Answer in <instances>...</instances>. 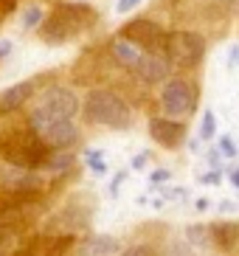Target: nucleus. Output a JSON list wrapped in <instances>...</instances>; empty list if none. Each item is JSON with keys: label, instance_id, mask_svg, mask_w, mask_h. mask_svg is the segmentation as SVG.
I'll return each instance as SVG.
<instances>
[{"label": "nucleus", "instance_id": "obj_1", "mask_svg": "<svg viewBox=\"0 0 239 256\" xmlns=\"http://www.w3.org/2000/svg\"><path fill=\"white\" fill-rule=\"evenodd\" d=\"M51 146L34 132V130H12L0 136V155L3 160L20 166V169H37L45 166V160L51 158Z\"/></svg>", "mask_w": 239, "mask_h": 256}, {"label": "nucleus", "instance_id": "obj_2", "mask_svg": "<svg viewBox=\"0 0 239 256\" xmlns=\"http://www.w3.org/2000/svg\"><path fill=\"white\" fill-rule=\"evenodd\" d=\"M84 118L90 124H102V127H110V130H127L132 124V113H130L127 102L112 90H90L88 98H84Z\"/></svg>", "mask_w": 239, "mask_h": 256}, {"label": "nucleus", "instance_id": "obj_3", "mask_svg": "<svg viewBox=\"0 0 239 256\" xmlns=\"http://www.w3.org/2000/svg\"><path fill=\"white\" fill-rule=\"evenodd\" d=\"M96 23V12L88 3H62L54 8V14L45 20L42 26V37L45 42H65L74 34L90 28Z\"/></svg>", "mask_w": 239, "mask_h": 256}, {"label": "nucleus", "instance_id": "obj_4", "mask_svg": "<svg viewBox=\"0 0 239 256\" xmlns=\"http://www.w3.org/2000/svg\"><path fill=\"white\" fill-rule=\"evenodd\" d=\"M166 54H169L172 65H178V68H197L202 62V56H206V37L188 28L172 31Z\"/></svg>", "mask_w": 239, "mask_h": 256}, {"label": "nucleus", "instance_id": "obj_5", "mask_svg": "<svg viewBox=\"0 0 239 256\" xmlns=\"http://www.w3.org/2000/svg\"><path fill=\"white\" fill-rule=\"evenodd\" d=\"M160 107L169 118H186L197 107V88L188 79H169L160 90Z\"/></svg>", "mask_w": 239, "mask_h": 256}, {"label": "nucleus", "instance_id": "obj_6", "mask_svg": "<svg viewBox=\"0 0 239 256\" xmlns=\"http://www.w3.org/2000/svg\"><path fill=\"white\" fill-rule=\"evenodd\" d=\"M31 130L42 138L51 150H68L70 144H76V124L74 118H42V116L31 113Z\"/></svg>", "mask_w": 239, "mask_h": 256}, {"label": "nucleus", "instance_id": "obj_7", "mask_svg": "<svg viewBox=\"0 0 239 256\" xmlns=\"http://www.w3.org/2000/svg\"><path fill=\"white\" fill-rule=\"evenodd\" d=\"M34 113L42 116V118H74L79 113V98L68 88H51L42 96V102L37 104Z\"/></svg>", "mask_w": 239, "mask_h": 256}, {"label": "nucleus", "instance_id": "obj_8", "mask_svg": "<svg viewBox=\"0 0 239 256\" xmlns=\"http://www.w3.org/2000/svg\"><path fill=\"white\" fill-rule=\"evenodd\" d=\"M121 31H124V37H127V40L138 42L144 51H164L166 54L169 34H166L158 23H152V20H144V17H141V20H130Z\"/></svg>", "mask_w": 239, "mask_h": 256}, {"label": "nucleus", "instance_id": "obj_9", "mask_svg": "<svg viewBox=\"0 0 239 256\" xmlns=\"http://www.w3.org/2000/svg\"><path fill=\"white\" fill-rule=\"evenodd\" d=\"M132 70L141 82L155 84V82H164L166 76L172 74V60H169V54H164V51H150V54H144L141 62H138Z\"/></svg>", "mask_w": 239, "mask_h": 256}, {"label": "nucleus", "instance_id": "obj_10", "mask_svg": "<svg viewBox=\"0 0 239 256\" xmlns=\"http://www.w3.org/2000/svg\"><path fill=\"white\" fill-rule=\"evenodd\" d=\"M150 136L155 138V144H160L166 150H178L183 138H186V124H180L174 118H152Z\"/></svg>", "mask_w": 239, "mask_h": 256}, {"label": "nucleus", "instance_id": "obj_11", "mask_svg": "<svg viewBox=\"0 0 239 256\" xmlns=\"http://www.w3.org/2000/svg\"><path fill=\"white\" fill-rule=\"evenodd\" d=\"M110 54H112V60L118 62V65H124V68H135V65L141 62V56H144V48L121 34V37H116L110 42Z\"/></svg>", "mask_w": 239, "mask_h": 256}, {"label": "nucleus", "instance_id": "obj_12", "mask_svg": "<svg viewBox=\"0 0 239 256\" xmlns=\"http://www.w3.org/2000/svg\"><path fill=\"white\" fill-rule=\"evenodd\" d=\"M211 242L220 250H231L239 242V226L236 222H211Z\"/></svg>", "mask_w": 239, "mask_h": 256}, {"label": "nucleus", "instance_id": "obj_13", "mask_svg": "<svg viewBox=\"0 0 239 256\" xmlns=\"http://www.w3.org/2000/svg\"><path fill=\"white\" fill-rule=\"evenodd\" d=\"M31 90H34L31 82H20V84H14V88H8V90L0 96V113H12L14 107H20L22 102L31 96Z\"/></svg>", "mask_w": 239, "mask_h": 256}, {"label": "nucleus", "instance_id": "obj_14", "mask_svg": "<svg viewBox=\"0 0 239 256\" xmlns=\"http://www.w3.org/2000/svg\"><path fill=\"white\" fill-rule=\"evenodd\" d=\"M118 250V240L112 236H90L82 245V256H112Z\"/></svg>", "mask_w": 239, "mask_h": 256}, {"label": "nucleus", "instance_id": "obj_15", "mask_svg": "<svg viewBox=\"0 0 239 256\" xmlns=\"http://www.w3.org/2000/svg\"><path fill=\"white\" fill-rule=\"evenodd\" d=\"M70 245H74V236H54L48 240V248H42V256H65Z\"/></svg>", "mask_w": 239, "mask_h": 256}, {"label": "nucleus", "instance_id": "obj_16", "mask_svg": "<svg viewBox=\"0 0 239 256\" xmlns=\"http://www.w3.org/2000/svg\"><path fill=\"white\" fill-rule=\"evenodd\" d=\"M214 132H217V118H214L211 110H206V113H202V121H200V138L202 141H211Z\"/></svg>", "mask_w": 239, "mask_h": 256}, {"label": "nucleus", "instance_id": "obj_17", "mask_svg": "<svg viewBox=\"0 0 239 256\" xmlns=\"http://www.w3.org/2000/svg\"><path fill=\"white\" fill-rule=\"evenodd\" d=\"M186 236H188V240H192V242H194L197 248H206V242L211 240V228H208V231H206V228H202V226H188Z\"/></svg>", "mask_w": 239, "mask_h": 256}, {"label": "nucleus", "instance_id": "obj_18", "mask_svg": "<svg viewBox=\"0 0 239 256\" xmlns=\"http://www.w3.org/2000/svg\"><path fill=\"white\" fill-rule=\"evenodd\" d=\"M70 164H74V158H70V155H51V158L45 160V166H48V169H68Z\"/></svg>", "mask_w": 239, "mask_h": 256}, {"label": "nucleus", "instance_id": "obj_19", "mask_svg": "<svg viewBox=\"0 0 239 256\" xmlns=\"http://www.w3.org/2000/svg\"><path fill=\"white\" fill-rule=\"evenodd\" d=\"M220 152H222L225 158H236V144H234L231 136H222V138H220Z\"/></svg>", "mask_w": 239, "mask_h": 256}, {"label": "nucleus", "instance_id": "obj_20", "mask_svg": "<svg viewBox=\"0 0 239 256\" xmlns=\"http://www.w3.org/2000/svg\"><path fill=\"white\" fill-rule=\"evenodd\" d=\"M88 164H90V169H93L96 174H104L107 172V164L102 160V155H98V152H88Z\"/></svg>", "mask_w": 239, "mask_h": 256}, {"label": "nucleus", "instance_id": "obj_21", "mask_svg": "<svg viewBox=\"0 0 239 256\" xmlns=\"http://www.w3.org/2000/svg\"><path fill=\"white\" fill-rule=\"evenodd\" d=\"M40 20H42V12L34 6V8H28V12H26V17H22V26H26V28H34Z\"/></svg>", "mask_w": 239, "mask_h": 256}, {"label": "nucleus", "instance_id": "obj_22", "mask_svg": "<svg viewBox=\"0 0 239 256\" xmlns=\"http://www.w3.org/2000/svg\"><path fill=\"white\" fill-rule=\"evenodd\" d=\"M121 256H158L152 248H146V245H135V248H127Z\"/></svg>", "mask_w": 239, "mask_h": 256}, {"label": "nucleus", "instance_id": "obj_23", "mask_svg": "<svg viewBox=\"0 0 239 256\" xmlns=\"http://www.w3.org/2000/svg\"><path fill=\"white\" fill-rule=\"evenodd\" d=\"M141 6V0H118L116 3V12L118 14H127V12H132V8H138Z\"/></svg>", "mask_w": 239, "mask_h": 256}, {"label": "nucleus", "instance_id": "obj_24", "mask_svg": "<svg viewBox=\"0 0 239 256\" xmlns=\"http://www.w3.org/2000/svg\"><path fill=\"white\" fill-rule=\"evenodd\" d=\"M150 180L155 183V186H158V183H166V180H169V172H166V169H155Z\"/></svg>", "mask_w": 239, "mask_h": 256}, {"label": "nucleus", "instance_id": "obj_25", "mask_svg": "<svg viewBox=\"0 0 239 256\" xmlns=\"http://www.w3.org/2000/svg\"><path fill=\"white\" fill-rule=\"evenodd\" d=\"M172 256H192L188 245H172Z\"/></svg>", "mask_w": 239, "mask_h": 256}, {"label": "nucleus", "instance_id": "obj_26", "mask_svg": "<svg viewBox=\"0 0 239 256\" xmlns=\"http://www.w3.org/2000/svg\"><path fill=\"white\" fill-rule=\"evenodd\" d=\"M17 0H0V12H14Z\"/></svg>", "mask_w": 239, "mask_h": 256}, {"label": "nucleus", "instance_id": "obj_27", "mask_svg": "<svg viewBox=\"0 0 239 256\" xmlns=\"http://www.w3.org/2000/svg\"><path fill=\"white\" fill-rule=\"evenodd\" d=\"M202 183H220V172H208V174H202Z\"/></svg>", "mask_w": 239, "mask_h": 256}, {"label": "nucleus", "instance_id": "obj_28", "mask_svg": "<svg viewBox=\"0 0 239 256\" xmlns=\"http://www.w3.org/2000/svg\"><path fill=\"white\" fill-rule=\"evenodd\" d=\"M146 158H150L146 152H144V155H138V158L132 160V166H135V169H144V164H146Z\"/></svg>", "mask_w": 239, "mask_h": 256}, {"label": "nucleus", "instance_id": "obj_29", "mask_svg": "<svg viewBox=\"0 0 239 256\" xmlns=\"http://www.w3.org/2000/svg\"><path fill=\"white\" fill-rule=\"evenodd\" d=\"M12 256H37V250L34 248H20V250H14Z\"/></svg>", "mask_w": 239, "mask_h": 256}, {"label": "nucleus", "instance_id": "obj_30", "mask_svg": "<svg viewBox=\"0 0 239 256\" xmlns=\"http://www.w3.org/2000/svg\"><path fill=\"white\" fill-rule=\"evenodd\" d=\"M222 3L231 8V12H236V14H239V0H222Z\"/></svg>", "mask_w": 239, "mask_h": 256}, {"label": "nucleus", "instance_id": "obj_31", "mask_svg": "<svg viewBox=\"0 0 239 256\" xmlns=\"http://www.w3.org/2000/svg\"><path fill=\"white\" fill-rule=\"evenodd\" d=\"M231 183H234V186L239 188V166H236V169H234V172H231Z\"/></svg>", "mask_w": 239, "mask_h": 256}, {"label": "nucleus", "instance_id": "obj_32", "mask_svg": "<svg viewBox=\"0 0 239 256\" xmlns=\"http://www.w3.org/2000/svg\"><path fill=\"white\" fill-rule=\"evenodd\" d=\"M8 48H12V46H8V42H0V60H3V56H6V54H8Z\"/></svg>", "mask_w": 239, "mask_h": 256}]
</instances>
